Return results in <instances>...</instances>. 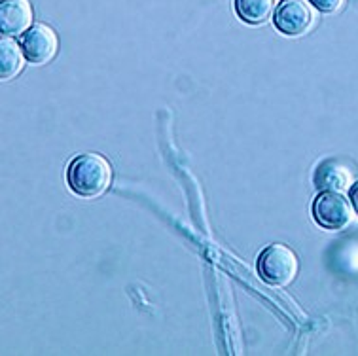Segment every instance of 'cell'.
I'll return each mask as SVG.
<instances>
[{
	"instance_id": "obj_1",
	"label": "cell",
	"mask_w": 358,
	"mask_h": 356,
	"mask_svg": "<svg viewBox=\"0 0 358 356\" xmlns=\"http://www.w3.org/2000/svg\"><path fill=\"white\" fill-rule=\"evenodd\" d=\"M112 184V167L99 154H82L69 167V186L80 197H101Z\"/></svg>"
},
{
	"instance_id": "obj_2",
	"label": "cell",
	"mask_w": 358,
	"mask_h": 356,
	"mask_svg": "<svg viewBox=\"0 0 358 356\" xmlns=\"http://www.w3.org/2000/svg\"><path fill=\"white\" fill-rule=\"evenodd\" d=\"M260 277L271 286H288L300 271V259L287 245H271L258 259Z\"/></svg>"
},
{
	"instance_id": "obj_3",
	"label": "cell",
	"mask_w": 358,
	"mask_h": 356,
	"mask_svg": "<svg viewBox=\"0 0 358 356\" xmlns=\"http://www.w3.org/2000/svg\"><path fill=\"white\" fill-rule=\"evenodd\" d=\"M313 214L319 226L330 232H343L355 220V207L339 192H324L315 199Z\"/></svg>"
},
{
	"instance_id": "obj_4",
	"label": "cell",
	"mask_w": 358,
	"mask_h": 356,
	"mask_svg": "<svg viewBox=\"0 0 358 356\" xmlns=\"http://www.w3.org/2000/svg\"><path fill=\"white\" fill-rule=\"evenodd\" d=\"M59 52V38L52 27L33 25L23 36V53L33 65H48Z\"/></svg>"
},
{
	"instance_id": "obj_5",
	"label": "cell",
	"mask_w": 358,
	"mask_h": 356,
	"mask_svg": "<svg viewBox=\"0 0 358 356\" xmlns=\"http://www.w3.org/2000/svg\"><path fill=\"white\" fill-rule=\"evenodd\" d=\"M275 25L287 36H301L315 23V13L303 0H285L275 10Z\"/></svg>"
},
{
	"instance_id": "obj_6",
	"label": "cell",
	"mask_w": 358,
	"mask_h": 356,
	"mask_svg": "<svg viewBox=\"0 0 358 356\" xmlns=\"http://www.w3.org/2000/svg\"><path fill=\"white\" fill-rule=\"evenodd\" d=\"M33 25V6L29 0H0V38L20 36Z\"/></svg>"
},
{
	"instance_id": "obj_7",
	"label": "cell",
	"mask_w": 358,
	"mask_h": 356,
	"mask_svg": "<svg viewBox=\"0 0 358 356\" xmlns=\"http://www.w3.org/2000/svg\"><path fill=\"white\" fill-rule=\"evenodd\" d=\"M317 186L328 192H347L352 186V171L347 167L345 163L336 162V159H328L317 169L315 175Z\"/></svg>"
},
{
	"instance_id": "obj_8",
	"label": "cell",
	"mask_w": 358,
	"mask_h": 356,
	"mask_svg": "<svg viewBox=\"0 0 358 356\" xmlns=\"http://www.w3.org/2000/svg\"><path fill=\"white\" fill-rule=\"evenodd\" d=\"M25 66L23 48L10 38H0V82L13 80Z\"/></svg>"
},
{
	"instance_id": "obj_9",
	"label": "cell",
	"mask_w": 358,
	"mask_h": 356,
	"mask_svg": "<svg viewBox=\"0 0 358 356\" xmlns=\"http://www.w3.org/2000/svg\"><path fill=\"white\" fill-rule=\"evenodd\" d=\"M277 0H237V13L250 25H262L273 17Z\"/></svg>"
},
{
	"instance_id": "obj_10",
	"label": "cell",
	"mask_w": 358,
	"mask_h": 356,
	"mask_svg": "<svg viewBox=\"0 0 358 356\" xmlns=\"http://www.w3.org/2000/svg\"><path fill=\"white\" fill-rule=\"evenodd\" d=\"M309 2H311L317 10H320V12L324 13L338 12V10H341L343 4H345V0H309Z\"/></svg>"
},
{
	"instance_id": "obj_11",
	"label": "cell",
	"mask_w": 358,
	"mask_h": 356,
	"mask_svg": "<svg viewBox=\"0 0 358 356\" xmlns=\"http://www.w3.org/2000/svg\"><path fill=\"white\" fill-rule=\"evenodd\" d=\"M351 203H352V207H355V211L358 213V184H355V186H352Z\"/></svg>"
}]
</instances>
